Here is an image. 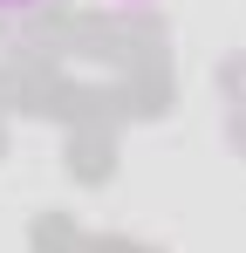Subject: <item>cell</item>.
<instances>
[{"label":"cell","instance_id":"cell-1","mask_svg":"<svg viewBox=\"0 0 246 253\" xmlns=\"http://www.w3.org/2000/svg\"><path fill=\"white\" fill-rule=\"evenodd\" d=\"M35 7H48V0H0V14H35Z\"/></svg>","mask_w":246,"mask_h":253}]
</instances>
